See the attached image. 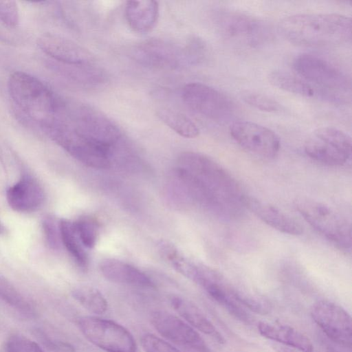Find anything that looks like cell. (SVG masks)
<instances>
[{
  "label": "cell",
  "mask_w": 352,
  "mask_h": 352,
  "mask_svg": "<svg viewBox=\"0 0 352 352\" xmlns=\"http://www.w3.org/2000/svg\"><path fill=\"white\" fill-rule=\"evenodd\" d=\"M174 175L188 195L201 204L216 206L236 200L241 203L243 195L234 178L204 154L182 153Z\"/></svg>",
  "instance_id": "cell-1"
},
{
  "label": "cell",
  "mask_w": 352,
  "mask_h": 352,
  "mask_svg": "<svg viewBox=\"0 0 352 352\" xmlns=\"http://www.w3.org/2000/svg\"><path fill=\"white\" fill-rule=\"evenodd\" d=\"M351 19L339 14H298L278 24L280 34L290 43L311 47L340 46L351 40Z\"/></svg>",
  "instance_id": "cell-2"
},
{
  "label": "cell",
  "mask_w": 352,
  "mask_h": 352,
  "mask_svg": "<svg viewBox=\"0 0 352 352\" xmlns=\"http://www.w3.org/2000/svg\"><path fill=\"white\" fill-rule=\"evenodd\" d=\"M8 87L16 107L43 129L52 121L63 101L38 78L23 72L11 74Z\"/></svg>",
  "instance_id": "cell-3"
},
{
  "label": "cell",
  "mask_w": 352,
  "mask_h": 352,
  "mask_svg": "<svg viewBox=\"0 0 352 352\" xmlns=\"http://www.w3.org/2000/svg\"><path fill=\"white\" fill-rule=\"evenodd\" d=\"M298 76L320 91L324 99L340 100L351 90V80L345 72L325 58L302 53L294 60Z\"/></svg>",
  "instance_id": "cell-4"
},
{
  "label": "cell",
  "mask_w": 352,
  "mask_h": 352,
  "mask_svg": "<svg viewBox=\"0 0 352 352\" xmlns=\"http://www.w3.org/2000/svg\"><path fill=\"white\" fill-rule=\"evenodd\" d=\"M294 206L313 228L338 248H351V225L330 206L307 197H297Z\"/></svg>",
  "instance_id": "cell-5"
},
{
  "label": "cell",
  "mask_w": 352,
  "mask_h": 352,
  "mask_svg": "<svg viewBox=\"0 0 352 352\" xmlns=\"http://www.w3.org/2000/svg\"><path fill=\"white\" fill-rule=\"evenodd\" d=\"M216 25L224 38L245 47L262 45L272 35L266 23L236 11L223 10L218 12Z\"/></svg>",
  "instance_id": "cell-6"
},
{
  "label": "cell",
  "mask_w": 352,
  "mask_h": 352,
  "mask_svg": "<svg viewBox=\"0 0 352 352\" xmlns=\"http://www.w3.org/2000/svg\"><path fill=\"white\" fill-rule=\"evenodd\" d=\"M78 324L91 343L106 352H137L133 335L122 325L96 316H83Z\"/></svg>",
  "instance_id": "cell-7"
},
{
  "label": "cell",
  "mask_w": 352,
  "mask_h": 352,
  "mask_svg": "<svg viewBox=\"0 0 352 352\" xmlns=\"http://www.w3.org/2000/svg\"><path fill=\"white\" fill-rule=\"evenodd\" d=\"M44 131L82 164L97 169H105L111 166L112 151L85 140L61 122L54 120Z\"/></svg>",
  "instance_id": "cell-8"
},
{
  "label": "cell",
  "mask_w": 352,
  "mask_h": 352,
  "mask_svg": "<svg viewBox=\"0 0 352 352\" xmlns=\"http://www.w3.org/2000/svg\"><path fill=\"white\" fill-rule=\"evenodd\" d=\"M305 151L311 159L322 164L338 166L351 155V140L344 132L331 126L316 129L305 143Z\"/></svg>",
  "instance_id": "cell-9"
},
{
  "label": "cell",
  "mask_w": 352,
  "mask_h": 352,
  "mask_svg": "<svg viewBox=\"0 0 352 352\" xmlns=\"http://www.w3.org/2000/svg\"><path fill=\"white\" fill-rule=\"evenodd\" d=\"M182 97L186 105L196 113L214 121L230 119L235 105L226 95L201 82H190L182 89Z\"/></svg>",
  "instance_id": "cell-10"
},
{
  "label": "cell",
  "mask_w": 352,
  "mask_h": 352,
  "mask_svg": "<svg viewBox=\"0 0 352 352\" xmlns=\"http://www.w3.org/2000/svg\"><path fill=\"white\" fill-rule=\"evenodd\" d=\"M131 55L139 64L153 69L172 70L188 65L184 47L160 38L139 43Z\"/></svg>",
  "instance_id": "cell-11"
},
{
  "label": "cell",
  "mask_w": 352,
  "mask_h": 352,
  "mask_svg": "<svg viewBox=\"0 0 352 352\" xmlns=\"http://www.w3.org/2000/svg\"><path fill=\"white\" fill-rule=\"evenodd\" d=\"M232 138L246 151L263 158H274L280 147L278 136L271 129L249 121H237L230 126Z\"/></svg>",
  "instance_id": "cell-12"
},
{
  "label": "cell",
  "mask_w": 352,
  "mask_h": 352,
  "mask_svg": "<svg viewBox=\"0 0 352 352\" xmlns=\"http://www.w3.org/2000/svg\"><path fill=\"white\" fill-rule=\"evenodd\" d=\"M311 316L331 340L344 347H351V317L341 306L328 300H320L311 308Z\"/></svg>",
  "instance_id": "cell-13"
},
{
  "label": "cell",
  "mask_w": 352,
  "mask_h": 352,
  "mask_svg": "<svg viewBox=\"0 0 352 352\" xmlns=\"http://www.w3.org/2000/svg\"><path fill=\"white\" fill-rule=\"evenodd\" d=\"M151 322L166 340L192 352H210L194 328L176 316L164 311H155L151 314Z\"/></svg>",
  "instance_id": "cell-14"
},
{
  "label": "cell",
  "mask_w": 352,
  "mask_h": 352,
  "mask_svg": "<svg viewBox=\"0 0 352 352\" xmlns=\"http://www.w3.org/2000/svg\"><path fill=\"white\" fill-rule=\"evenodd\" d=\"M39 48L58 64L64 65H83L96 63L91 52L58 34L47 32L37 39Z\"/></svg>",
  "instance_id": "cell-15"
},
{
  "label": "cell",
  "mask_w": 352,
  "mask_h": 352,
  "mask_svg": "<svg viewBox=\"0 0 352 352\" xmlns=\"http://www.w3.org/2000/svg\"><path fill=\"white\" fill-rule=\"evenodd\" d=\"M241 204L259 219L274 229L289 235H300L302 226L294 218L270 204L243 195Z\"/></svg>",
  "instance_id": "cell-16"
},
{
  "label": "cell",
  "mask_w": 352,
  "mask_h": 352,
  "mask_svg": "<svg viewBox=\"0 0 352 352\" xmlns=\"http://www.w3.org/2000/svg\"><path fill=\"white\" fill-rule=\"evenodd\" d=\"M10 208L19 212H31L43 204L45 193L38 182L29 175H23L6 192Z\"/></svg>",
  "instance_id": "cell-17"
},
{
  "label": "cell",
  "mask_w": 352,
  "mask_h": 352,
  "mask_svg": "<svg viewBox=\"0 0 352 352\" xmlns=\"http://www.w3.org/2000/svg\"><path fill=\"white\" fill-rule=\"evenodd\" d=\"M102 276L108 280L144 288H153V281L144 273L134 266L123 261L106 258L100 264Z\"/></svg>",
  "instance_id": "cell-18"
},
{
  "label": "cell",
  "mask_w": 352,
  "mask_h": 352,
  "mask_svg": "<svg viewBox=\"0 0 352 352\" xmlns=\"http://www.w3.org/2000/svg\"><path fill=\"white\" fill-rule=\"evenodd\" d=\"M170 303L174 310L191 327L211 337L219 344L225 343L221 333L194 303L179 296H172Z\"/></svg>",
  "instance_id": "cell-19"
},
{
  "label": "cell",
  "mask_w": 352,
  "mask_h": 352,
  "mask_svg": "<svg viewBox=\"0 0 352 352\" xmlns=\"http://www.w3.org/2000/svg\"><path fill=\"white\" fill-rule=\"evenodd\" d=\"M258 331L265 338L298 349L301 352H314L311 341L302 333L287 324L259 322Z\"/></svg>",
  "instance_id": "cell-20"
},
{
  "label": "cell",
  "mask_w": 352,
  "mask_h": 352,
  "mask_svg": "<svg viewBox=\"0 0 352 352\" xmlns=\"http://www.w3.org/2000/svg\"><path fill=\"white\" fill-rule=\"evenodd\" d=\"M124 14L129 26L138 33H146L156 25L159 17L158 2L152 0L128 1Z\"/></svg>",
  "instance_id": "cell-21"
},
{
  "label": "cell",
  "mask_w": 352,
  "mask_h": 352,
  "mask_svg": "<svg viewBox=\"0 0 352 352\" xmlns=\"http://www.w3.org/2000/svg\"><path fill=\"white\" fill-rule=\"evenodd\" d=\"M268 80L272 85L285 91L307 98H323L321 92L313 85L287 72L274 70L269 74Z\"/></svg>",
  "instance_id": "cell-22"
},
{
  "label": "cell",
  "mask_w": 352,
  "mask_h": 352,
  "mask_svg": "<svg viewBox=\"0 0 352 352\" xmlns=\"http://www.w3.org/2000/svg\"><path fill=\"white\" fill-rule=\"evenodd\" d=\"M61 243L82 270L88 267V257L77 234L73 222L67 219L59 221Z\"/></svg>",
  "instance_id": "cell-23"
},
{
  "label": "cell",
  "mask_w": 352,
  "mask_h": 352,
  "mask_svg": "<svg viewBox=\"0 0 352 352\" xmlns=\"http://www.w3.org/2000/svg\"><path fill=\"white\" fill-rule=\"evenodd\" d=\"M157 116L162 122L182 137L195 138L199 135L197 126L182 113L163 108L157 111Z\"/></svg>",
  "instance_id": "cell-24"
},
{
  "label": "cell",
  "mask_w": 352,
  "mask_h": 352,
  "mask_svg": "<svg viewBox=\"0 0 352 352\" xmlns=\"http://www.w3.org/2000/svg\"><path fill=\"white\" fill-rule=\"evenodd\" d=\"M72 296L85 309L95 314H102L107 309L106 298L94 287H80L72 292Z\"/></svg>",
  "instance_id": "cell-25"
},
{
  "label": "cell",
  "mask_w": 352,
  "mask_h": 352,
  "mask_svg": "<svg viewBox=\"0 0 352 352\" xmlns=\"http://www.w3.org/2000/svg\"><path fill=\"white\" fill-rule=\"evenodd\" d=\"M0 298L21 313L29 315L34 313L31 304L9 283L1 278Z\"/></svg>",
  "instance_id": "cell-26"
},
{
  "label": "cell",
  "mask_w": 352,
  "mask_h": 352,
  "mask_svg": "<svg viewBox=\"0 0 352 352\" xmlns=\"http://www.w3.org/2000/svg\"><path fill=\"white\" fill-rule=\"evenodd\" d=\"M77 234L85 247L93 248L97 241L98 226L92 218L84 217L74 222Z\"/></svg>",
  "instance_id": "cell-27"
},
{
  "label": "cell",
  "mask_w": 352,
  "mask_h": 352,
  "mask_svg": "<svg viewBox=\"0 0 352 352\" xmlns=\"http://www.w3.org/2000/svg\"><path fill=\"white\" fill-rule=\"evenodd\" d=\"M243 100L258 110L266 112H276L280 111V105L270 96L254 91H246L242 95Z\"/></svg>",
  "instance_id": "cell-28"
},
{
  "label": "cell",
  "mask_w": 352,
  "mask_h": 352,
  "mask_svg": "<svg viewBox=\"0 0 352 352\" xmlns=\"http://www.w3.org/2000/svg\"><path fill=\"white\" fill-rule=\"evenodd\" d=\"M234 298L243 306L259 314H267L270 312V306L268 303L256 296L232 289Z\"/></svg>",
  "instance_id": "cell-29"
},
{
  "label": "cell",
  "mask_w": 352,
  "mask_h": 352,
  "mask_svg": "<svg viewBox=\"0 0 352 352\" xmlns=\"http://www.w3.org/2000/svg\"><path fill=\"white\" fill-rule=\"evenodd\" d=\"M184 47L188 65H197L204 61L208 55L206 43L201 38L193 36Z\"/></svg>",
  "instance_id": "cell-30"
},
{
  "label": "cell",
  "mask_w": 352,
  "mask_h": 352,
  "mask_svg": "<svg viewBox=\"0 0 352 352\" xmlns=\"http://www.w3.org/2000/svg\"><path fill=\"white\" fill-rule=\"evenodd\" d=\"M3 350L5 352H44L37 343L21 335L11 336Z\"/></svg>",
  "instance_id": "cell-31"
},
{
  "label": "cell",
  "mask_w": 352,
  "mask_h": 352,
  "mask_svg": "<svg viewBox=\"0 0 352 352\" xmlns=\"http://www.w3.org/2000/svg\"><path fill=\"white\" fill-rule=\"evenodd\" d=\"M42 229L47 245L52 250H58L61 243L59 222L52 216H46L42 221Z\"/></svg>",
  "instance_id": "cell-32"
},
{
  "label": "cell",
  "mask_w": 352,
  "mask_h": 352,
  "mask_svg": "<svg viewBox=\"0 0 352 352\" xmlns=\"http://www.w3.org/2000/svg\"><path fill=\"white\" fill-rule=\"evenodd\" d=\"M140 342L145 352H181L169 342L153 334L143 335Z\"/></svg>",
  "instance_id": "cell-33"
},
{
  "label": "cell",
  "mask_w": 352,
  "mask_h": 352,
  "mask_svg": "<svg viewBox=\"0 0 352 352\" xmlns=\"http://www.w3.org/2000/svg\"><path fill=\"white\" fill-rule=\"evenodd\" d=\"M0 22L9 28L19 25V12L15 1H0Z\"/></svg>",
  "instance_id": "cell-34"
},
{
  "label": "cell",
  "mask_w": 352,
  "mask_h": 352,
  "mask_svg": "<svg viewBox=\"0 0 352 352\" xmlns=\"http://www.w3.org/2000/svg\"><path fill=\"white\" fill-rule=\"evenodd\" d=\"M274 349L276 352H296L292 349L286 346H276Z\"/></svg>",
  "instance_id": "cell-35"
},
{
  "label": "cell",
  "mask_w": 352,
  "mask_h": 352,
  "mask_svg": "<svg viewBox=\"0 0 352 352\" xmlns=\"http://www.w3.org/2000/svg\"><path fill=\"white\" fill-rule=\"evenodd\" d=\"M3 228H4L0 221V234H1L3 232Z\"/></svg>",
  "instance_id": "cell-36"
},
{
  "label": "cell",
  "mask_w": 352,
  "mask_h": 352,
  "mask_svg": "<svg viewBox=\"0 0 352 352\" xmlns=\"http://www.w3.org/2000/svg\"><path fill=\"white\" fill-rule=\"evenodd\" d=\"M0 352H5L4 350L1 351Z\"/></svg>",
  "instance_id": "cell-37"
}]
</instances>
